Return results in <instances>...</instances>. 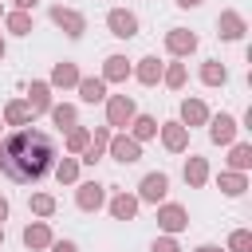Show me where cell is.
<instances>
[{
    "mask_svg": "<svg viewBox=\"0 0 252 252\" xmlns=\"http://www.w3.org/2000/svg\"><path fill=\"white\" fill-rule=\"evenodd\" d=\"M150 252H181V248H177V240H173V236H158Z\"/></svg>",
    "mask_w": 252,
    "mask_h": 252,
    "instance_id": "34",
    "label": "cell"
},
{
    "mask_svg": "<svg viewBox=\"0 0 252 252\" xmlns=\"http://www.w3.org/2000/svg\"><path fill=\"white\" fill-rule=\"evenodd\" d=\"M201 83H205V87H224V83H228V67L217 63V59H209V63L201 67Z\"/></svg>",
    "mask_w": 252,
    "mask_h": 252,
    "instance_id": "17",
    "label": "cell"
},
{
    "mask_svg": "<svg viewBox=\"0 0 252 252\" xmlns=\"http://www.w3.org/2000/svg\"><path fill=\"white\" fill-rule=\"evenodd\" d=\"M161 142H165V150L181 154V150L189 146V126H181V122H165V126H161Z\"/></svg>",
    "mask_w": 252,
    "mask_h": 252,
    "instance_id": "12",
    "label": "cell"
},
{
    "mask_svg": "<svg viewBox=\"0 0 252 252\" xmlns=\"http://www.w3.org/2000/svg\"><path fill=\"white\" fill-rule=\"evenodd\" d=\"M55 177H59V185H71V181L79 177V161H75V158H63V161L55 165Z\"/></svg>",
    "mask_w": 252,
    "mask_h": 252,
    "instance_id": "29",
    "label": "cell"
},
{
    "mask_svg": "<svg viewBox=\"0 0 252 252\" xmlns=\"http://www.w3.org/2000/svg\"><path fill=\"white\" fill-rule=\"evenodd\" d=\"M75 201H79V209H83V213H94V209L106 201V189H102L98 181H83V185H79V193H75Z\"/></svg>",
    "mask_w": 252,
    "mask_h": 252,
    "instance_id": "7",
    "label": "cell"
},
{
    "mask_svg": "<svg viewBox=\"0 0 252 252\" xmlns=\"http://www.w3.org/2000/svg\"><path fill=\"white\" fill-rule=\"evenodd\" d=\"M228 165H232L236 173H244V169L252 165V146H248V142H236V146L228 150Z\"/></svg>",
    "mask_w": 252,
    "mask_h": 252,
    "instance_id": "23",
    "label": "cell"
},
{
    "mask_svg": "<svg viewBox=\"0 0 252 252\" xmlns=\"http://www.w3.org/2000/svg\"><path fill=\"white\" fill-rule=\"evenodd\" d=\"M51 83H55V87H75V83H79V67H75V63H67V59H63V63H55Z\"/></svg>",
    "mask_w": 252,
    "mask_h": 252,
    "instance_id": "22",
    "label": "cell"
},
{
    "mask_svg": "<svg viewBox=\"0 0 252 252\" xmlns=\"http://www.w3.org/2000/svg\"><path fill=\"white\" fill-rule=\"evenodd\" d=\"M87 142H91V130H83V126H71V130H67V150H71V154H83Z\"/></svg>",
    "mask_w": 252,
    "mask_h": 252,
    "instance_id": "27",
    "label": "cell"
},
{
    "mask_svg": "<svg viewBox=\"0 0 252 252\" xmlns=\"http://www.w3.org/2000/svg\"><path fill=\"white\" fill-rule=\"evenodd\" d=\"M0 59H4V39H0Z\"/></svg>",
    "mask_w": 252,
    "mask_h": 252,
    "instance_id": "41",
    "label": "cell"
},
{
    "mask_svg": "<svg viewBox=\"0 0 252 252\" xmlns=\"http://www.w3.org/2000/svg\"><path fill=\"white\" fill-rule=\"evenodd\" d=\"M8 32H16V35H28V32H32V16L16 8V12L8 16Z\"/></svg>",
    "mask_w": 252,
    "mask_h": 252,
    "instance_id": "30",
    "label": "cell"
},
{
    "mask_svg": "<svg viewBox=\"0 0 252 252\" xmlns=\"http://www.w3.org/2000/svg\"><path fill=\"white\" fill-rule=\"evenodd\" d=\"M165 47H169V55H189V51H197V35L189 28H169L165 32Z\"/></svg>",
    "mask_w": 252,
    "mask_h": 252,
    "instance_id": "6",
    "label": "cell"
},
{
    "mask_svg": "<svg viewBox=\"0 0 252 252\" xmlns=\"http://www.w3.org/2000/svg\"><path fill=\"white\" fill-rule=\"evenodd\" d=\"M165 193H169V177H165L161 169H158V173H146V177H142V185H138V197H142V201H150V205H158Z\"/></svg>",
    "mask_w": 252,
    "mask_h": 252,
    "instance_id": "4",
    "label": "cell"
},
{
    "mask_svg": "<svg viewBox=\"0 0 252 252\" xmlns=\"http://www.w3.org/2000/svg\"><path fill=\"white\" fill-rule=\"evenodd\" d=\"M47 248H51V252H79L71 240H55V244H47Z\"/></svg>",
    "mask_w": 252,
    "mask_h": 252,
    "instance_id": "35",
    "label": "cell"
},
{
    "mask_svg": "<svg viewBox=\"0 0 252 252\" xmlns=\"http://www.w3.org/2000/svg\"><path fill=\"white\" fill-rule=\"evenodd\" d=\"M110 154L130 165V161L142 158V142H134V138H126V134H114V138H110Z\"/></svg>",
    "mask_w": 252,
    "mask_h": 252,
    "instance_id": "10",
    "label": "cell"
},
{
    "mask_svg": "<svg viewBox=\"0 0 252 252\" xmlns=\"http://www.w3.org/2000/svg\"><path fill=\"white\" fill-rule=\"evenodd\" d=\"M106 28H110V35H118V39H134V35H138V16L126 12V8H114V12L106 16Z\"/></svg>",
    "mask_w": 252,
    "mask_h": 252,
    "instance_id": "3",
    "label": "cell"
},
{
    "mask_svg": "<svg viewBox=\"0 0 252 252\" xmlns=\"http://www.w3.org/2000/svg\"><path fill=\"white\" fill-rule=\"evenodd\" d=\"M130 75V63H126V55H110L106 63H102V83H122Z\"/></svg>",
    "mask_w": 252,
    "mask_h": 252,
    "instance_id": "15",
    "label": "cell"
},
{
    "mask_svg": "<svg viewBox=\"0 0 252 252\" xmlns=\"http://www.w3.org/2000/svg\"><path fill=\"white\" fill-rule=\"evenodd\" d=\"M75 87H79V98L83 102H102L106 98V83L102 79H79Z\"/></svg>",
    "mask_w": 252,
    "mask_h": 252,
    "instance_id": "18",
    "label": "cell"
},
{
    "mask_svg": "<svg viewBox=\"0 0 252 252\" xmlns=\"http://www.w3.org/2000/svg\"><path fill=\"white\" fill-rule=\"evenodd\" d=\"M51 122H55L59 130H71V126H75V106H67V102H63V106H51Z\"/></svg>",
    "mask_w": 252,
    "mask_h": 252,
    "instance_id": "28",
    "label": "cell"
},
{
    "mask_svg": "<svg viewBox=\"0 0 252 252\" xmlns=\"http://www.w3.org/2000/svg\"><path fill=\"white\" fill-rule=\"evenodd\" d=\"M228 252H252V232L248 228H236L228 236Z\"/></svg>",
    "mask_w": 252,
    "mask_h": 252,
    "instance_id": "31",
    "label": "cell"
},
{
    "mask_svg": "<svg viewBox=\"0 0 252 252\" xmlns=\"http://www.w3.org/2000/svg\"><path fill=\"white\" fill-rule=\"evenodd\" d=\"M28 110H32V114L51 110V87H47V83H32V87H28Z\"/></svg>",
    "mask_w": 252,
    "mask_h": 252,
    "instance_id": "14",
    "label": "cell"
},
{
    "mask_svg": "<svg viewBox=\"0 0 252 252\" xmlns=\"http://www.w3.org/2000/svg\"><path fill=\"white\" fill-rule=\"evenodd\" d=\"M217 35L220 39H240L244 35V16L240 12H220L217 16Z\"/></svg>",
    "mask_w": 252,
    "mask_h": 252,
    "instance_id": "11",
    "label": "cell"
},
{
    "mask_svg": "<svg viewBox=\"0 0 252 252\" xmlns=\"http://www.w3.org/2000/svg\"><path fill=\"white\" fill-rule=\"evenodd\" d=\"M209 122V106L201 98H185L181 102V126H205Z\"/></svg>",
    "mask_w": 252,
    "mask_h": 252,
    "instance_id": "13",
    "label": "cell"
},
{
    "mask_svg": "<svg viewBox=\"0 0 252 252\" xmlns=\"http://www.w3.org/2000/svg\"><path fill=\"white\" fill-rule=\"evenodd\" d=\"M110 213H114V220H134V213H138V197L118 193V197L110 201Z\"/></svg>",
    "mask_w": 252,
    "mask_h": 252,
    "instance_id": "19",
    "label": "cell"
},
{
    "mask_svg": "<svg viewBox=\"0 0 252 252\" xmlns=\"http://www.w3.org/2000/svg\"><path fill=\"white\" fill-rule=\"evenodd\" d=\"M4 118H8V126H28V122H32V110H28V102L16 98V102L4 106Z\"/></svg>",
    "mask_w": 252,
    "mask_h": 252,
    "instance_id": "24",
    "label": "cell"
},
{
    "mask_svg": "<svg viewBox=\"0 0 252 252\" xmlns=\"http://www.w3.org/2000/svg\"><path fill=\"white\" fill-rule=\"evenodd\" d=\"M209 138H213L217 146H232V138H236V118H232V114H217L213 126H209Z\"/></svg>",
    "mask_w": 252,
    "mask_h": 252,
    "instance_id": "9",
    "label": "cell"
},
{
    "mask_svg": "<svg viewBox=\"0 0 252 252\" xmlns=\"http://www.w3.org/2000/svg\"><path fill=\"white\" fill-rule=\"evenodd\" d=\"M197 252H220V248H217V244H201Z\"/></svg>",
    "mask_w": 252,
    "mask_h": 252,
    "instance_id": "39",
    "label": "cell"
},
{
    "mask_svg": "<svg viewBox=\"0 0 252 252\" xmlns=\"http://www.w3.org/2000/svg\"><path fill=\"white\" fill-rule=\"evenodd\" d=\"M24 244H28V248H47V244H51V228H47L43 220L28 224V228H24Z\"/></svg>",
    "mask_w": 252,
    "mask_h": 252,
    "instance_id": "20",
    "label": "cell"
},
{
    "mask_svg": "<svg viewBox=\"0 0 252 252\" xmlns=\"http://www.w3.org/2000/svg\"><path fill=\"white\" fill-rule=\"evenodd\" d=\"M51 20H55L71 39H79V35L87 32V20H83L79 12H71V8H63V4H55V8H51Z\"/></svg>",
    "mask_w": 252,
    "mask_h": 252,
    "instance_id": "5",
    "label": "cell"
},
{
    "mask_svg": "<svg viewBox=\"0 0 252 252\" xmlns=\"http://www.w3.org/2000/svg\"><path fill=\"white\" fill-rule=\"evenodd\" d=\"M130 122H134V142H146L158 134V118H150V114H134Z\"/></svg>",
    "mask_w": 252,
    "mask_h": 252,
    "instance_id": "25",
    "label": "cell"
},
{
    "mask_svg": "<svg viewBox=\"0 0 252 252\" xmlns=\"http://www.w3.org/2000/svg\"><path fill=\"white\" fill-rule=\"evenodd\" d=\"M161 79H165V87H185V63H173L169 71H161Z\"/></svg>",
    "mask_w": 252,
    "mask_h": 252,
    "instance_id": "33",
    "label": "cell"
},
{
    "mask_svg": "<svg viewBox=\"0 0 252 252\" xmlns=\"http://www.w3.org/2000/svg\"><path fill=\"white\" fill-rule=\"evenodd\" d=\"M185 181H189L193 189L205 185V181H209V161H205V158H189V161H185Z\"/></svg>",
    "mask_w": 252,
    "mask_h": 252,
    "instance_id": "21",
    "label": "cell"
},
{
    "mask_svg": "<svg viewBox=\"0 0 252 252\" xmlns=\"http://www.w3.org/2000/svg\"><path fill=\"white\" fill-rule=\"evenodd\" d=\"M220 189H224L228 197H240V193L248 189V177L236 173V169H228V173H220Z\"/></svg>",
    "mask_w": 252,
    "mask_h": 252,
    "instance_id": "26",
    "label": "cell"
},
{
    "mask_svg": "<svg viewBox=\"0 0 252 252\" xmlns=\"http://www.w3.org/2000/svg\"><path fill=\"white\" fill-rule=\"evenodd\" d=\"M177 4H181V8H197L201 0H177Z\"/></svg>",
    "mask_w": 252,
    "mask_h": 252,
    "instance_id": "38",
    "label": "cell"
},
{
    "mask_svg": "<svg viewBox=\"0 0 252 252\" xmlns=\"http://www.w3.org/2000/svg\"><path fill=\"white\" fill-rule=\"evenodd\" d=\"M138 83H146V87H154L158 79H161V63H158V55H146V59H138Z\"/></svg>",
    "mask_w": 252,
    "mask_h": 252,
    "instance_id": "16",
    "label": "cell"
},
{
    "mask_svg": "<svg viewBox=\"0 0 252 252\" xmlns=\"http://www.w3.org/2000/svg\"><path fill=\"white\" fill-rule=\"evenodd\" d=\"M0 244H4V224H0Z\"/></svg>",
    "mask_w": 252,
    "mask_h": 252,
    "instance_id": "40",
    "label": "cell"
},
{
    "mask_svg": "<svg viewBox=\"0 0 252 252\" xmlns=\"http://www.w3.org/2000/svg\"><path fill=\"white\" fill-rule=\"evenodd\" d=\"M35 4H39V0H16V8H20V12H28V8H35Z\"/></svg>",
    "mask_w": 252,
    "mask_h": 252,
    "instance_id": "36",
    "label": "cell"
},
{
    "mask_svg": "<svg viewBox=\"0 0 252 252\" xmlns=\"http://www.w3.org/2000/svg\"><path fill=\"white\" fill-rule=\"evenodd\" d=\"M32 213H35V217H51V213H55V197L35 193V197H32Z\"/></svg>",
    "mask_w": 252,
    "mask_h": 252,
    "instance_id": "32",
    "label": "cell"
},
{
    "mask_svg": "<svg viewBox=\"0 0 252 252\" xmlns=\"http://www.w3.org/2000/svg\"><path fill=\"white\" fill-rule=\"evenodd\" d=\"M4 217H8V201L0 197V220H4Z\"/></svg>",
    "mask_w": 252,
    "mask_h": 252,
    "instance_id": "37",
    "label": "cell"
},
{
    "mask_svg": "<svg viewBox=\"0 0 252 252\" xmlns=\"http://www.w3.org/2000/svg\"><path fill=\"white\" fill-rule=\"evenodd\" d=\"M134 114L138 110H134V98L130 94H110L106 98V126H126Z\"/></svg>",
    "mask_w": 252,
    "mask_h": 252,
    "instance_id": "2",
    "label": "cell"
},
{
    "mask_svg": "<svg viewBox=\"0 0 252 252\" xmlns=\"http://www.w3.org/2000/svg\"><path fill=\"white\" fill-rule=\"evenodd\" d=\"M158 224L173 236V232H181V228L189 224V213H185L181 205H161V209H158Z\"/></svg>",
    "mask_w": 252,
    "mask_h": 252,
    "instance_id": "8",
    "label": "cell"
},
{
    "mask_svg": "<svg viewBox=\"0 0 252 252\" xmlns=\"http://www.w3.org/2000/svg\"><path fill=\"white\" fill-rule=\"evenodd\" d=\"M51 161H55V142L43 130H16L12 138L0 142V173L20 185L39 181L51 169Z\"/></svg>",
    "mask_w": 252,
    "mask_h": 252,
    "instance_id": "1",
    "label": "cell"
}]
</instances>
